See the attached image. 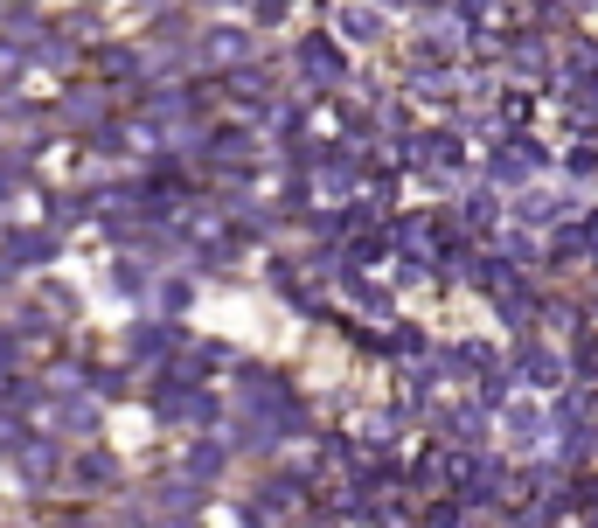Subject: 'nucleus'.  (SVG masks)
I'll list each match as a JSON object with an SVG mask.
<instances>
[{
	"label": "nucleus",
	"mask_w": 598,
	"mask_h": 528,
	"mask_svg": "<svg viewBox=\"0 0 598 528\" xmlns=\"http://www.w3.org/2000/svg\"><path fill=\"white\" fill-rule=\"evenodd\" d=\"M515 369H529L522 383H536V390H557V383H564V362H557L543 341H522V348H515Z\"/></svg>",
	"instance_id": "f03ea898"
},
{
	"label": "nucleus",
	"mask_w": 598,
	"mask_h": 528,
	"mask_svg": "<svg viewBox=\"0 0 598 528\" xmlns=\"http://www.w3.org/2000/svg\"><path fill=\"white\" fill-rule=\"evenodd\" d=\"M376 28H383V21H376L369 7H341V35H355V42H376Z\"/></svg>",
	"instance_id": "39448f33"
},
{
	"label": "nucleus",
	"mask_w": 598,
	"mask_h": 528,
	"mask_svg": "<svg viewBox=\"0 0 598 528\" xmlns=\"http://www.w3.org/2000/svg\"><path fill=\"white\" fill-rule=\"evenodd\" d=\"M452 7H459V14H466V21H473V28H494V21H501V7H508V0H452Z\"/></svg>",
	"instance_id": "423d86ee"
},
{
	"label": "nucleus",
	"mask_w": 598,
	"mask_h": 528,
	"mask_svg": "<svg viewBox=\"0 0 598 528\" xmlns=\"http://www.w3.org/2000/svg\"><path fill=\"white\" fill-rule=\"evenodd\" d=\"M293 63L313 77V84H334V77H341V49H334L327 35H306V42L293 49Z\"/></svg>",
	"instance_id": "f257e3e1"
},
{
	"label": "nucleus",
	"mask_w": 598,
	"mask_h": 528,
	"mask_svg": "<svg viewBox=\"0 0 598 528\" xmlns=\"http://www.w3.org/2000/svg\"><path fill=\"white\" fill-rule=\"evenodd\" d=\"M536 160H543V153H536V139H508V146H501V160H494V181H508V188H515V181H529V174H536Z\"/></svg>",
	"instance_id": "7ed1b4c3"
},
{
	"label": "nucleus",
	"mask_w": 598,
	"mask_h": 528,
	"mask_svg": "<svg viewBox=\"0 0 598 528\" xmlns=\"http://www.w3.org/2000/svg\"><path fill=\"white\" fill-rule=\"evenodd\" d=\"M564 167H571V174H598V153H592V146H571V160H564Z\"/></svg>",
	"instance_id": "6e6552de"
},
{
	"label": "nucleus",
	"mask_w": 598,
	"mask_h": 528,
	"mask_svg": "<svg viewBox=\"0 0 598 528\" xmlns=\"http://www.w3.org/2000/svg\"><path fill=\"white\" fill-rule=\"evenodd\" d=\"M286 7H293V0H258V14H265V21H279Z\"/></svg>",
	"instance_id": "9d476101"
},
{
	"label": "nucleus",
	"mask_w": 598,
	"mask_h": 528,
	"mask_svg": "<svg viewBox=\"0 0 598 528\" xmlns=\"http://www.w3.org/2000/svg\"><path fill=\"white\" fill-rule=\"evenodd\" d=\"M21 56H28V49H14V42H0V77H14V70H21Z\"/></svg>",
	"instance_id": "1a4fd4ad"
},
{
	"label": "nucleus",
	"mask_w": 598,
	"mask_h": 528,
	"mask_svg": "<svg viewBox=\"0 0 598 528\" xmlns=\"http://www.w3.org/2000/svg\"><path fill=\"white\" fill-rule=\"evenodd\" d=\"M209 56L216 63H237V56H251V35L244 28H209Z\"/></svg>",
	"instance_id": "20e7f679"
},
{
	"label": "nucleus",
	"mask_w": 598,
	"mask_h": 528,
	"mask_svg": "<svg viewBox=\"0 0 598 528\" xmlns=\"http://www.w3.org/2000/svg\"><path fill=\"white\" fill-rule=\"evenodd\" d=\"M508 431H515V438L529 445V438H543V417H536L529 403H515V410H508Z\"/></svg>",
	"instance_id": "0eeeda50"
}]
</instances>
